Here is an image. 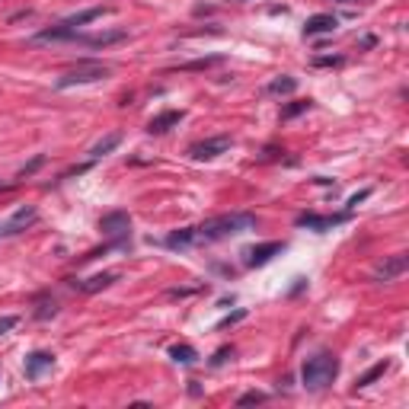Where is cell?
Wrapping results in <instances>:
<instances>
[{
    "label": "cell",
    "mask_w": 409,
    "mask_h": 409,
    "mask_svg": "<svg viewBox=\"0 0 409 409\" xmlns=\"http://www.w3.org/2000/svg\"><path fill=\"white\" fill-rule=\"evenodd\" d=\"M387 368H390V362H378V364H371V368H368V371H364L362 378L355 380V387H358V390H362V387H371L378 378H384Z\"/></svg>",
    "instance_id": "obj_21"
},
{
    "label": "cell",
    "mask_w": 409,
    "mask_h": 409,
    "mask_svg": "<svg viewBox=\"0 0 409 409\" xmlns=\"http://www.w3.org/2000/svg\"><path fill=\"white\" fill-rule=\"evenodd\" d=\"M342 64V54H317L313 58V68H339Z\"/></svg>",
    "instance_id": "obj_25"
},
{
    "label": "cell",
    "mask_w": 409,
    "mask_h": 409,
    "mask_svg": "<svg viewBox=\"0 0 409 409\" xmlns=\"http://www.w3.org/2000/svg\"><path fill=\"white\" fill-rule=\"evenodd\" d=\"M42 163H45V154H38L36 160H29V163H26V167L20 170V179H26V176H32V173H36L38 167H42Z\"/></svg>",
    "instance_id": "obj_26"
},
{
    "label": "cell",
    "mask_w": 409,
    "mask_h": 409,
    "mask_svg": "<svg viewBox=\"0 0 409 409\" xmlns=\"http://www.w3.org/2000/svg\"><path fill=\"white\" fill-rule=\"evenodd\" d=\"M170 246V250H189L192 243H198V237H195V228H182V230H173V234L163 240Z\"/></svg>",
    "instance_id": "obj_16"
},
{
    "label": "cell",
    "mask_w": 409,
    "mask_h": 409,
    "mask_svg": "<svg viewBox=\"0 0 409 409\" xmlns=\"http://www.w3.org/2000/svg\"><path fill=\"white\" fill-rule=\"evenodd\" d=\"M336 26H339V20L333 13H313L304 23V36H326V32H336Z\"/></svg>",
    "instance_id": "obj_13"
},
{
    "label": "cell",
    "mask_w": 409,
    "mask_h": 409,
    "mask_svg": "<svg viewBox=\"0 0 409 409\" xmlns=\"http://www.w3.org/2000/svg\"><path fill=\"white\" fill-rule=\"evenodd\" d=\"M112 281H119V275L103 272V275H93V278H68V285L70 288H77V291H84V295H96V291L109 288Z\"/></svg>",
    "instance_id": "obj_11"
},
{
    "label": "cell",
    "mask_w": 409,
    "mask_h": 409,
    "mask_svg": "<svg viewBox=\"0 0 409 409\" xmlns=\"http://www.w3.org/2000/svg\"><path fill=\"white\" fill-rule=\"evenodd\" d=\"M281 250H285V243H278V240H269V243H259V246H250V250H246V265H250V269L269 265Z\"/></svg>",
    "instance_id": "obj_10"
},
{
    "label": "cell",
    "mask_w": 409,
    "mask_h": 409,
    "mask_svg": "<svg viewBox=\"0 0 409 409\" xmlns=\"http://www.w3.org/2000/svg\"><path fill=\"white\" fill-rule=\"evenodd\" d=\"M103 13H109V7H90V10H84V13L68 16L64 23H68L70 29H80V26H87V23H93V20H99Z\"/></svg>",
    "instance_id": "obj_19"
},
{
    "label": "cell",
    "mask_w": 409,
    "mask_h": 409,
    "mask_svg": "<svg viewBox=\"0 0 409 409\" xmlns=\"http://www.w3.org/2000/svg\"><path fill=\"white\" fill-rule=\"evenodd\" d=\"M368 195H371L368 189H364V192H358V195H352V198H349V211H352V208H358V202H364Z\"/></svg>",
    "instance_id": "obj_31"
},
{
    "label": "cell",
    "mask_w": 409,
    "mask_h": 409,
    "mask_svg": "<svg viewBox=\"0 0 409 409\" xmlns=\"http://www.w3.org/2000/svg\"><path fill=\"white\" fill-rule=\"evenodd\" d=\"M119 144H121V135H119V131H112V135H106V137H103V141H96V144L90 147V160L106 157V154H112Z\"/></svg>",
    "instance_id": "obj_17"
},
{
    "label": "cell",
    "mask_w": 409,
    "mask_h": 409,
    "mask_svg": "<svg viewBox=\"0 0 409 409\" xmlns=\"http://www.w3.org/2000/svg\"><path fill=\"white\" fill-rule=\"evenodd\" d=\"M54 368V355L52 352H29L26 355V362H23V374H26V380H38L45 371H52Z\"/></svg>",
    "instance_id": "obj_9"
},
{
    "label": "cell",
    "mask_w": 409,
    "mask_h": 409,
    "mask_svg": "<svg viewBox=\"0 0 409 409\" xmlns=\"http://www.w3.org/2000/svg\"><path fill=\"white\" fill-rule=\"evenodd\" d=\"M0 189H3V186H0Z\"/></svg>",
    "instance_id": "obj_33"
},
{
    "label": "cell",
    "mask_w": 409,
    "mask_h": 409,
    "mask_svg": "<svg viewBox=\"0 0 409 409\" xmlns=\"http://www.w3.org/2000/svg\"><path fill=\"white\" fill-rule=\"evenodd\" d=\"M336 3H355V0H336Z\"/></svg>",
    "instance_id": "obj_32"
},
{
    "label": "cell",
    "mask_w": 409,
    "mask_h": 409,
    "mask_svg": "<svg viewBox=\"0 0 409 409\" xmlns=\"http://www.w3.org/2000/svg\"><path fill=\"white\" fill-rule=\"evenodd\" d=\"M109 77V64H99V61H80L77 68L64 70V74L54 80L58 90H70V87H84V84H96V80H106Z\"/></svg>",
    "instance_id": "obj_3"
},
{
    "label": "cell",
    "mask_w": 409,
    "mask_h": 409,
    "mask_svg": "<svg viewBox=\"0 0 409 409\" xmlns=\"http://www.w3.org/2000/svg\"><path fill=\"white\" fill-rule=\"evenodd\" d=\"M297 90V80L295 77H275L272 84L265 87V93H272V96H288V93Z\"/></svg>",
    "instance_id": "obj_20"
},
{
    "label": "cell",
    "mask_w": 409,
    "mask_h": 409,
    "mask_svg": "<svg viewBox=\"0 0 409 409\" xmlns=\"http://www.w3.org/2000/svg\"><path fill=\"white\" fill-rule=\"evenodd\" d=\"M342 221H349V211L345 214H317V211H304L295 218L297 228H307V230H317V234H323V230L336 228V224H342Z\"/></svg>",
    "instance_id": "obj_6"
},
{
    "label": "cell",
    "mask_w": 409,
    "mask_h": 409,
    "mask_svg": "<svg viewBox=\"0 0 409 409\" xmlns=\"http://www.w3.org/2000/svg\"><path fill=\"white\" fill-rule=\"evenodd\" d=\"M243 317H246V311H234L230 317H224V320H221V323H218V329H224V326H234V323H240Z\"/></svg>",
    "instance_id": "obj_30"
},
{
    "label": "cell",
    "mask_w": 409,
    "mask_h": 409,
    "mask_svg": "<svg viewBox=\"0 0 409 409\" xmlns=\"http://www.w3.org/2000/svg\"><path fill=\"white\" fill-rule=\"evenodd\" d=\"M228 358H234V345H224V349H218L214 352V358H211V364L218 368V364H224Z\"/></svg>",
    "instance_id": "obj_28"
},
{
    "label": "cell",
    "mask_w": 409,
    "mask_h": 409,
    "mask_svg": "<svg viewBox=\"0 0 409 409\" xmlns=\"http://www.w3.org/2000/svg\"><path fill=\"white\" fill-rule=\"evenodd\" d=\"M36 221H38V208H36V204H20V208H16V211L10 214L3 224H0V237L23 234V230H29Z\"/></svg>",
    "instance_id": "obj_4"
},
{
    "label": "cell",
    "mask_w": 409,
    "mask_h": 409,
    "mask_svg": "<svg viewBox=\"0 0 409 409\" xmlns=\"http://www.w3.org/2000/svg\"><path fill=\"white\" fill-rule=\"evenodd\" d=\"M253 403H265V394H259V390H250V394H243L240 400H237V406H253Z\"/></svg>",
    "instance_id": "obj_27"
},
{
    "label": "cell",
    "mask_w": 409,
    "mask_h": 409,
    "mask_svg": "<svg viewBox=\"0 0 409 409\" xmlns=\"http://www.w3.org/2000/svg\"><path fill=\"white\" fill-rule=\"evenodd\" d=\"M13 326H20V317H13V313H10V317H0V336L10 333Z\"/></svg>",
    "instance_id": "obj_29"
},
{
    "label": "cell",
    "mask_w": 409,
    "mask_h": 409,
    "mask_svg": "<svg viewBox=\"0 0 409 409\" xmlns=\"http://www.w3.org/2000/svg\"><path fill=\"white\" fill-rule=\"evenodd\" d=\"M311 106H313L311 99H295V103H288V106L281 109V119H285V121H288V119H297V115H304Z\"/></svg>",
    "instance_id": "obj_24"
},
{
    "label": "cell",
    "mask_w": 409,
    "mask_h": 409,
    "mask_svg": "<svg viewBox=\"0 0 409 409\" xmlns=\"http://www.w3.org/2000/svg\"><path fill=\"white\" fill-rule=\"evenodd\" d=\"M230 144H234V141H230L228 135L204 137V141H195V144L189 147V157L192 160H214V157H221V154H228Z\"/></svg>",
    "instance_id": "obj_5"
},
{
    "label": "cell",
    "mask_w": 409,
    "mask_h": 409,
    "mask_svg": "<svg viewBox=\"0 0 409 409\" xmlns=\"http://www.w3.org/2000/svg\"><path fill=\"white\" fill-rule=\"evenodd\" d=\"M259 224L256 214L250 211H230V214H218V218H208L204 224L195 228L198 243H218V240H228V237H237L243 230H253Z\"/></svg>",
    "instance_id": "obj_1"
},
{
    "label": "cell",
    "mask_w": 409,
    "mask_h": 409,
    "mask_svg": "<svg viewBox=\"0 0 409 409\" xmlns=\"http://www.w3.org/2000/svg\"><path fill=\"white\" fill-rule=\"evenodd\" d=\"M182 119H186V112H182V109H167V112L154 115V119L147 121V131H151V135H167V131L176 128Z\"/></svg>",
    "instance_id": "obj_12"
},
{
    "label": "cell",
    "mask_w": 409,
    "mask_h": 409,
    "mask_svg": "<svg viewBox=\"0 0 409 409\" xmlns=\"http://www.w3.org/2000/svg\"><path fill=\"white\" fill-rule=\"evenodd\" d=\"M409 269V256L406 253H396V256H387L384 262L374 269V281H396L403 272Z\"/></svg>",
    "instance_id": "obj_8"
},
{
    "label": "cell",
    "mask_w": 409,
    "mask_h": 409,
    "mask_svg": "<svg viewBox=\"0 0 409 409\" xmlns=\"http://www.w3.org/2000/svg\"><path fill=\"white\" fill-rule=\"evenodd\" d=\"M74 38H77V29H70V26L61 20V23L48 26V29H42V32H36V36H32V42H74Z\"/></svg>",
    "instance_id": "obj_14"
},
{
    "label": "cell",
    "mask_w": 409,
    "mask_h": 409,
    "mask_svg": "<svg viewBox=\"0 0 409 409\" xmlns=\"http://www.w3.org/2000/svg\"><path fill=\"white\" fill-rule=\"evenodd\" d=\"M221 54H208V58H195V61H186V64H179L176 70H208V68H214V64H221Z\"/></svg>",
    "instance_id": "obj_23"
},
{
    "label": "cell",
    "mask_w": 409,
    "mask_h": 409,
    "mask_svg": "<svg viewBox=\"0 0 409 409\" xmlns=\"http://www.w3.org/2000/svg\"><path fill=\"white\" fill-rule=\"evenodd\" d=\"M99 230L106 237H128L131 234V214L128 211H106L99 218Z\"/></svg>",
    "instance_id": "obj_7"
},
{
    "label": "cell",
    "mask_w": 409,
    "mask_h": 409,
    "mask_svg": "<svg viewBox=\"0 0 409 409\" xmlns=\"http://www.w3.org/2000/svg\"><path fill=\"white\" fill-rule=\"evenodd\" d=\"M170 358H173L176 364H195L198 362V352L192 349L189 342H176V345H170Z\"/></svg>",
    "instance_id": "obj_18"
},
{
    "label": "cell",
    "mask_w": 409,
    "mask_h": 409,
    "mask_svg": "<svg viewBox=\"0 0 409 409\" xmlns=\"http://www.w3.org/2000/svg\"><path fill=\"white\" fill-rule=\"evenodd\" d=\"M128 32L125 29H112V32H99V36H80L77 32L74 42H84V45H93V48H106V45H115V42H125Z\"/></svg>",
    "instance_id": "obj_15"
},
{
    "label": "cell",
    "mask_w": 409,
    "mask_h": 409,
    "mask_svg": "<svg viewBox=\"0 0 409 409\" xmlns=\"http://www.w3.org/2000/svg\"><path fill=\"white\" fill-rule=\"evenodd\" d=\"M54 313H58V304H54V297H45V295L38 297V301H36V311H32V317H36V320H52Z\"/></svg>",
    "instance_id": "obj_22"
},
{
    "label": "cell",
    "mask_w": 409,
    "mask_h": 409,
    "mask_svg": "<svg viewBox=\"0 0 409 409\" xmlns=\"http://www.w3.org/2000/svg\"><path fill=\"white\" fill-rule=\"evenodd\" d=\"M339 378V358L329 355V352H320V355L307 358L301 368V380L307 390H326Z\"/></svg>",
    "instance_id": "obj_2"
}]
</instances>
